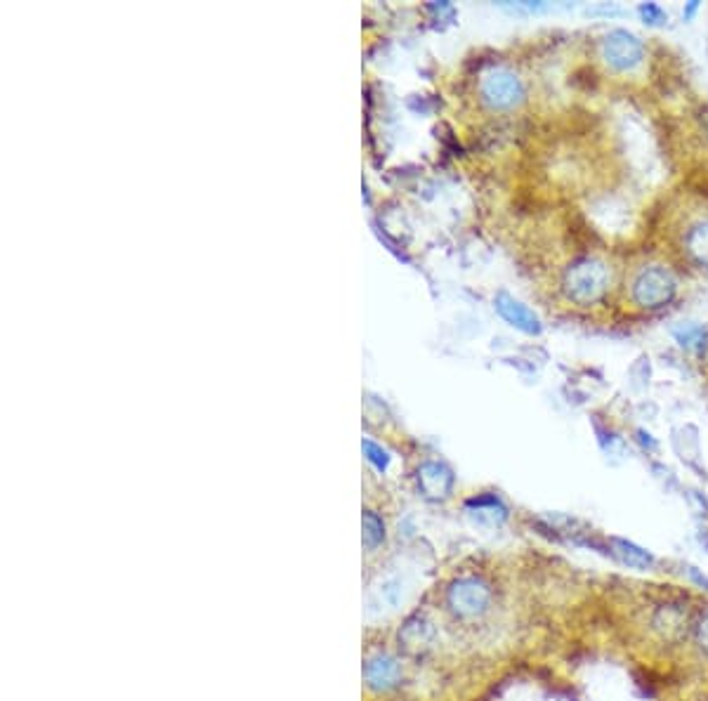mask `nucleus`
I'll list each match as a JSON object with an SVG mask.
<instances>
[{
	"instance_id": "nucleus-12",
	"label": "nucleus",
	"mask_w": 708,
	"mask_h": 701,
	"mask_svg": "<svg viewBox=\"0 0 708 701\" xmlns=\"http://www.w3.org/2000/svg\"><path fill=\"white\" fill-rule=\"evenodd\" d=\"M380 539H383V522H380L373 513H366L364 515V541H366V546L373 548Z\"/></svg>"
},
{
	"instance_id": "nucleus-3",
	"label": "nucleus",
	"mask_w": 708,
	"mask_h": 701,
	"mask_svg": "<svg viewBox=\"0 0 708 701\" xmlns=\"http://www.w3.org/2000/svg\"><path fill=\"white\" fill-rule=\"evenodd\" d=\"M675 296V281L671 272L664 267H645L633 281V300L635 305L647 307V310H657L673 300Z\"/></svg>"
},
{
	"instance_id": "nucleus-16",
	"label": "nucleus",
	"mask_w": 708,
	"mask_h": 701,
	"mask_svg": "<svg viewBox=\"0 0 708 701\" xmlns=\"http://www.w3.org/2000/svg\"><path fill=\"white\" fill-rule=\"evenodd\" d=\"M697 640H699L701 650L708 652V614H706L704 621H701L699 628H697Z\"/></svg>"
},
{
	"instance_id": "nucleus-10",
	"label": "nucleus",
	"mask_w": 708,
	"mask_h": 701,
	"mask_svg": "<svg viewBox=\"0 0 708 701\" xmlns=\"http://www.w3.org/2000/svg\"><path fill=\"white\" fill-rule=\"evenodd\" d=\"M366 676L373 687H392L399 680V666L392 659H376L366 668Z\"/></svg>"
},
{
	"instance_id": "nucleus-7",
	"label": "nucleus",
	"mask_w": 708,
	"mask_h": 701,
	"mask_svg": "<svg viewBox=\"0 0 708 701\" xmlns=\"http://www.w3.org/2000/svg\"><path fill=\"white\" fill-rule=\"evenodd\" d=\"M418 484H421L423 494L428 496V499H444V496H449L454 477H451L444 465L425 463L423 468L418 470Z\"/></svg>"
},
{
	"instance_id": "nucleus-6",
	"label": "nucleus",
	"mask_w": 708,
	"mask_h": 701,
	"mask_svg": "<svg viewBox=\"0 0 708 701\" xmlns=\"http://www.w3.org/2000/svg\"><path fill=\"white\" fill-rule=\"evenodd\" d=\"M496 310L508 324H513L515 329L524 333H541V321L527 305H522L520 300H515L508 293H498L496 296Z\"/></svg>"
},
{
	"instance_id": "nucleus-1",
	"label": "nucleus",
	"mask_w": 708,
	"mask_h": 701,
	"mask_svg": "<svg viewBox=\"0 0 708 701\" xmlns=\"http://www.w3.org/2000/svg\"><path fill=\"white\" fill-rule=\"evenodd\" d=\"M565 293L576 305H593L605 296L609 286V272L600 260L579 258L567 267L562 279Z\"/></svg>"
},
{
	"instance_id": "nucleus-15",
	"label": "nucleus",
	"mask_w": 708,
	"mask_h": 701,
	"mask_svg": "<svg viewBox=\"0 0 708 701\" xmlns=\"http://www.w3.org/2000/svg\"><path fill=\"white\" fill-rule=\"evenodd\" d=\"M364 451L369 454V458L373 463L378 465V468H385L388 465V454H385L383 449H378L376 444H371V442H364Z\"/></svg>"
},
{
	"instance_id": "nucleus-8",
	"label": "nucleus",
	"mask_w": 708,
	"mask_h": 701,
	"mask_svg": "<svg viewBox=\"0 0 708 701\" xmlns=\"http://www.w3.org/2000/svg\"><path fill=\"white\" fill-rule=\"evenodd\" d=\"M654 631L664 640H680L687 631V617L678 607H661L654 614Z\"/></svg>"
},
{
	"instance_id": "nucleus-2",
	"label": "nucleus",
	"mask_w": 708,
	"mask_h": 701,
	"mask_svg": "<svg viewBox=\"0 0 708 701\" xmlns=\"http://www.w3.org/2000/svg\"><path fill=\"white\" fill-rule=\"evenodd\" d=\"M491 605V588L475 576H463L451 583L447 591V607L458 619H477Z\"/></svg>"
},
{
	"instance_id": "nucleus-11",
	"label": "nucleus",
	"mask_w": 708,
	"mask_h": 701,
	"mask_svg": "<svg viewBox=\"0 0 708 701\" xmlns=\"http://www.w3.org/2000/svg\"><path fill=\"white\" fill-rule=\"evenodd\" d=\"M614 548H616V553H619V558L626 562V565H631V567H649V565H652V555H649L647 550L633 546V543L616 541Z\"/></svg>"
},
{
	"instance_id": "nucleus-14",
	"label": "nucleus",
	"mask_w": 708,
	"mask_h": 701,
	"mask_svg": "<svg viewBox=\"0 0 708 701\" xmlns=\"http://www.w3.org/2000/svg\"><path fill=\"white\" fill-rule=\"evenodd\" d=\"M640 15L645 17V22H649V24H664L666 22L664 10H661L659 5H642Z\"/></svg>"
},
{
	"instance_id": "nucleus-9",
	"label": "nucleus",
	"mask_w": 708,
	"mask_h": 701,
	"mask_svg": "<svg viewBox=\"0 0 708 701\" xmlns=\"http://www.w3.org/2000/svg\"><path fill=\"white\" fill-rule=\"evenodd\" d=\"M685 248L699 265L708 267V220L697 222V225L690 227V232H687L685 237Z\"/></svg>"
},
{
	"instance_id": "nucleus-13",
	"label": "nucleus",
	"mask_w": 708,
	"mask_h": 701,
	"mask_svg": "<svg viewBox=\"0 0 708 701\" xmlns=\"http://www.w3.org/2000/svg\"><path fill=\"white\" fill-rule=\"evenodd\" d=\"M675 336H678V340L685 347H701V345H704V340H706L704 329H699V326H692V324L683 326V329L675 333Z\"/></svg>"
},
{
	"instance_id": "nucleus-5",
	"label": "nucleus",
	"mask_w": 708,
	"mask_h": 701,
	"mask_svg": "<svg viewBox=\"0 0 708 701\" xmlns=\"http://www.w3.org/2000/svg\"><path fill=\"white\" fill-rule=\"evenodd\" d=\"M524 97L522 81L506 69H496L484 78L482 83V100L491 109H510L520 104Z\"/></svg>"
},
{
	"instance_id": "nucleus-4",
	"label": "nucleus",
	"mask_w": 708,
	"mask_h": 701,
	"mask_svg": "<svg viewBox=\"0 0 708 701\" xmlns=\"http://www.w3.org/2000/svg\"><path fill=\"white\" fill-rule=\"evenodd\" d=\"M600 50H602V60L616 71H631L638 67L642 57H645V48H642L640 38L624 29L609 31L605 41H602Z\"/></svg>"
}]
</instances>
